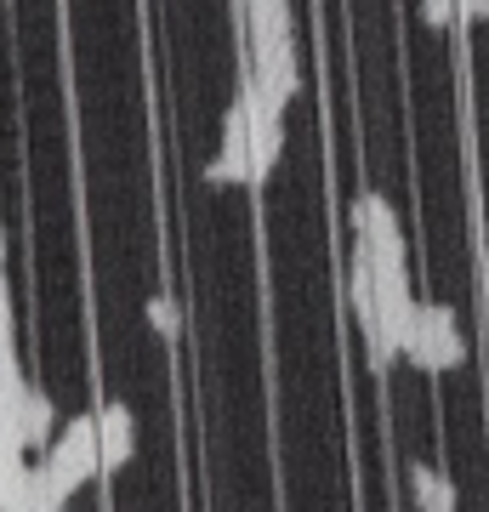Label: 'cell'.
Returning <instances> with one entry per match:
<instances>
[{"mask_svg":"<svg viewBox=\"0 0 489 512\" xmlns=\"http://www.w3.org/2000/svg\"><path fill=\"white\" fill-rule=\"evenodd\" d=\"M40 484L52 501L69 507L74 490H86V478L103 473V444H97V416H69L63 421V433H57L46 450H40Z\"/></svg>","mask_w":489,"mask_h":512,"instance_id":"obj_1","label":"cell"},{"mask_svg":"<svg viewBox=\"0 0 489 512\" xmlns=\"http://www.w3.org/2000/svg\"><path fill=\"white\" fill-rule=\"evenodd\" d=\"M404 359L416 370H455L467 365V336L455 325V313L444 302H421L416 308V330L404 336Z\"/></svg>","mask_w":489,"mask_h":512,"instance_id":"obj_2","label":"cell"},{"mask_svg":"<svg viewBox=\"0 0 489 512\" xmlns=\"http://www.w3.org/2000/svg\"><path fill=\"white\" fill-rule=\"evenodd\" d=\"M205 183H251V114L234 97L228 126H222V154L205 165Z\"/></svg>","mask_w":489,"mask_h":512,"instance_id":"obj_3","label":"cell"},{"mask_svg":"<svg viewBox=\"0 0 489 512\" xmlns=\"http://www.w3.org/2000/svg\"><path fill=\"white\" fill-rule=\"evenodd\" d=\"M97 444H103V473L126 467L131 450H137V421H131V410L120 399H109L97 410Z\"/></svg>","mask_w":489,"mask_h":512,"instance_id":"obj_4","label":"cell"},{"mask_svg":"<svg viewBox=\"0 0 489 512\" xmlns=\"http://www.w3.org/2000/svg\"><path fill=\"white\" fill-rule=\"evenodd\" d=\"M410 495H416V512H455V484L433 461H410Z\"/></svg>","mask_w":489,"mask_h":512,"instance_id":"obj_5","label":"cell"},{"mask_svg":"<svg viewBox=\"0 0 489 512\" xmlns=\"http://www.w3.org/2000/svg\"><path fill=\"white\" fill-rule=\"evenodd\" d=\"M52 439H57V404L46 387H29V399H23V444L46 450Z\"/></svg>","mask_w":489,"mask_h":512,"instance_id":"obj_6","label":"cell"},{"mask_svg":"<svg viewBox=\"0 0 489 512\" xmlns=\"http://www.w3.org/2000/svg\"><path fill=\"white\" fill-rule=\"evenodd\" d=\"M148 325L160 330V336H177V302H171V296H148Z\"/></svg>","mask_w":489,"mask_h":512,"instance_id":"obj_7","label":"cell"},{"mask_svg":"<svg viewBox=\"0 0 489 512\" xmlns=\"http://www.w3.org/2000/svg\"><path fill=\"white\" fill-rule=\"evenodd\" d=\"M421 18L433 23V29H450L461 12H455V0H421Z\"/></svg>","mask_w":489,"mask_h":512,"instance_id":"obj_8","label":"cell"}]
</instances>
